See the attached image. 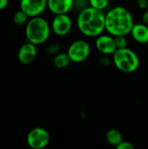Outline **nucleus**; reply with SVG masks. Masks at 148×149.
I'll return each instance as SVG.
<instances>
[{
	"mask_svg": "<svg viewBox=\"0 0 148 149\" xmlns=\"http://www.w3.org/2000/svg\"><path fill=\"white\" fill-rule=\"evenodd\" d=\"M106 141L109 145L116 148L123 141V137L118 129L111 128L106 133Z\"/></svg>",
	"mask_w": 148,
	"mask_h": 149,
	"instance_id": "13",
	"label": "nucleus"
},
{
	"mask_svg": "<svg viewBox=\"0 0 148 149\" xmlns=\"http://www.w3.org/2000/svg\"><path fill=\"white\" fill-rule=\"evenodd\" d=\"M71 59L70 57L68 56L67 52H58L55 55L54 58H53V65L56 68L58 69H64L65 67H67L70 63H71Z\"/></svg>",
	"mask_w": 148,
	"mask_h": 149,
	"instance_id": "14",
	"label": "nucleus"
},
{
	"mask_svg": "<svg viewBox=\"0 0 148 149\" xmlns=\"http://www.w3.org/2000/svg\"><path fill=\"white\" fill-rule=\"evenodd\" d=\"M38 49L37 45L27 41L23 44L17 52V59L21 64L30 65L37 58Z\"/></svg>",
	"mask_w": 148,
	"mask_h": 149,
	"instance_id": "10",
	"label": "nucleus"
},
{
	"mask_svg": "<svg viewBox=\"0 0 148 149\" xmlns=\"http://www.w3.org/2000/svg\"><path fill=\"white\" fill-rule=\"evenodd\" d=\"M75 1H78V2H85V1H88V0H75Z\"/></svg>",
	"mask_w": 148,
	"mask_h": 149,
	"instance_id": "24",
	"label": "nucleus"
},
{
	"mask_svg": "<svg viewBox=\"0 0 148 149\" xmlns=\"http://www.w3.org/2000/svg\"><path fill=\"white\" fill-rule=\"evenodd\" d=\"M114 40H115V44H116L117 49L127 47V43H128V41H127L126 36H125V35L115 36V37H114Z\"/></svg>",
	"mask_w": 148,
	"mask_h": 149,
	"instance_id": "17",
	"label": "nucleus"
},
{
	"mask_svg": "<svg viewBox=\"0 0 148 149\" xmlns=\"http://www.w3.org/2000/svg\"><path fill=\"white\" fill-rule=\"evenodd\" d=\"M142 23L148 25V9L145 10L142 15Z\"/></svg>",
	"mask_w": 148,
	"mask_h": 149,
	"instance_id": "22",
	"label": "nucleus"
},
{
	"mask_svg": "<svg viewBox=\"0 0 148 149\" xmlns=\"http://www.w3.org/2000/svg\"><path fill=\"white\" fill-rule=\"evenodd\" d=\"M51 31V24L40 16L31 17L25 24V38L27 41L36 45L45 43L50 38Z\"/></svg>",
	"mask_w": 148,
	"mask_h": 149,
	"instance_id": "3",
	"label": "nucleus"
},
{
	"mask_svg": "<svg viewBox=\"0 0 148 149\" xmlns=\"http://www.w3.org/2000/svg\"><path fill=\"white\" fill-rule=\"evenodd\" d=\"M50 134L43 127L32 128L27 134L26 142L32 149H43L46 148L50 143Z\"/></svg>",
	"mask_w": 148,
	"mask_h": 149,
	"instance_id": "6",
	"label": "nucleus"
},
{
	"mask_svg": "<svg viewBox=\"0 0 148 149\" xmlns=\"http://www.w3.org/2000/svg\"><path fill=\"white\" fill-rule=\"evenodd\" d=\"M130 34L139 44L148 43V25L143 23L134 24Z\"/></svg>",
	"mask_w": 148,
	"mask_h": 149,
	"instance_id": "12",
	"label": "nucleus"
},
{
	"mask_svg": "<svg viewBox=\"0 0 148 149\" xmlns=\"http://www.w3.org/2000/svg\"><path fill=\"white\" fill-rule=\"evenodd\" d=\"M66 52L72 62L81 63L86 60L90 56L91 46L87 41L84 39H78L69 45Z\"/></svg>",
	"mask_w": 148,
	"mask_h": 149,
	"instance_id": "5",
	"label": "nucleus"
},
{
	"mask_svg": "<svg viewBox=\"0 0 148 149\" xmlns=\"http://www.w3.org/2000/svg\"><path fill=\"white\" fill-rule=\"evenodd\" d=\"M96 49L103 55H113L117 50L114 37L111 34H100L95 40Z\"/></svg>",
	"mask_w": 148,
	"mask_h": 149,
	"instance_id": "9",
	"label": "nucleus"
},
{
	"mask_svg": "<svg viewBox=\"0 0 148 149\" xmlns=\"http://www.w3.org/2000/svg\"><path fill=\"white\" fill-rule=\"evenodd\" d=\"M51 31L59 37L66 36L72 28V20L68 14L55 15L51 23Z\"/></svg>",
	"mask_w": 148,
	"mask_h": 149,
	"instance_id": "7",
	"label": "nucleus"
},
{
	"mask_svg": "<svg viewBox=\"0 0 148 149\" xmlns=\"http://www.w3.org/2000/svg\"><path fill=\"white\" fill-rule=\"evenodd\" d=\"M110 63H111V60H110V58L107 57V55H104V56L100 58V64H101V65H103V66H107V65H110Z\"/></svg>",
	"mask_w": 148,
	"mask_h": 149,
	"instance_id": "21",
	"label": "nucleus"
},
{
	"mask_svg": "<svg viewBox=\"0 0 148 149\" xmlns=\"http://www.w3.org/2000/svg\"><path fill=\"white\" fill-rule=\"evenodd\" d=\"M77 26L84 36L97 38L106 31V14L103 10L89 5L79 11Z\"/></svg>",
	"mask_w": 148,
	"mask_h": 149,
	"instance_id": "1",
	"label": "nucleus"
},
{
	"mask_svg": "<svg viewBox=\"0 0 148 149\" xmlns=\"http://www.w3.org/2000/svg\"><path fill=\"white\" fill-rule=\"evenodd\" d=\"M47 52L49 54H57L58 53V52L60 51V46H59V44L58 43H54V44H51L47 49H46Z\"/></svg>",
	"mask_w": 148,
	"mask_h": 149,
	"instance_id": "18",
	"label": "nucleus"
},
{
	"mask_svg": "<svg viewBox=\"0 0 148 149\" xmlns=\"http://www.w3.org/2000/svg\"><path fill=\"white\" fill-rule=\"evenodd\" d=\"M133 24V17L126 7L115 6L106 13V31L113 37L127 36L131 33Z\"/></svg>",
	"mask_w": 148,
	"mask_h": 149,
	"instance_id": "2",
	"label": "nucleus"
},
{
	"mask_svg": "<svg viewBox=\"0 0 148 149\" xmlns=\"http://www.w3.org/2000/svg\"><path fill=\"white\" fill-rule=\"evenodd\" d=\"M113 63L119 71L131 73L139 68L140 58L133 50L125 47L115 51L113 54Z\"/></svg>",
	"mask_w": 148,
	"mask_h": 149,
	"instance_id": "4",
	"label": "nucleus"
},
{
	"mask_svg": "<svg viewBox=\"0 0 148 149\" xmlns=\"http://www.w3.org/2000/svg\"><path fill=\"white\" fill-rule=\"evenodd\" d=\"M20 9L30 17L40 16L47 8V0H20Z\"/></svg>",
	"mask_w": 148,
	"mask_h": 149,
	"instance_id": "8",
	"label": "nucleus"
},
{
	"mask_svg": "<svg viewBox=\"0 0 148 149\" xmlns=\"http://www.w3.org/2000/svg\"><path fill=\"white\" fill-rule=\"evenodd\" d=\"M29 17H30L24 10H22L20 9L19 10H17L14 13L12 20L16 25L21 26V25H24L27 24V22L29 21Z\"/></svg>",
	"mask_w": 148,
	"mask_h": 149,
	"instance_id": "15",
	"label": "nucleus"
},
{
	"mask_svg": "<svg viewBox=\"0 0 148 149\" xmlns=\"http://www.w3.org/2000/svg\"><path fill=\"white\" fill-rule=\"evenodd\" d=\"M137 6L142 10H147L148 9V0H137Z\"/></svg>",
	"mask_w": 148,
	"mask_h": 149,
	"instance_id": "20",
	"label": "nucleus"
},
{
	"mask_svg": "<svg viewBox=\"0 0 148 149\" xmlns=\"http://www.w3.org/2000/svg\"><path fill=\"white\" fill-rule=\"evenodd\" d=\"M9 3V0H0V10H4Z\"/></svg>",
	"mask_w": 148,
	"mask_h": 149,
	"instance_id": "23",
	"label": "nucleus"
},
{
	"mask_svg": "<svg viewBox=\"0 0 148 149\" xmlns=\"http://www.w3.org/2000/svg\"><path fill=\"white\" fill-rule=\"evenodd\" d=\"M89 5L100 10H104L109 4V0H88Z\"/></svg>",
	"mask_w": 148,
	"mask_h": 149,
	"instance_id": "16",
	"label": "nucleus"
},
{
	"mask_svg": "<svg viewBox=\"0 0 148 149\" xmlns=\"http://www.w3.org/2000/svg\"><path fill=\"white\" fill-rule=\"evenodd\" d=\"M117 149H134V146L133 143L129 142V141H122L117 147Z\"/></svg>",
	"mask_w": 148,
	"mask_h": 149,
	"instance_id": "19",
	"label": "nucleus"
},
{
	"mask_svg": "<svg viewBox=\"0 0 148 149\" xmlns=\"http://www.w3.org/2000/svg\"><path fill=\"white\" fill-rule=\"evenodd\" d=\"M75 0H47V8L55 15L67 14L72 10Z\"/></svg>",
	"mask_w": 148,
	"mask_h": 149,
	"instance_id": "11",
	"label": "nucleus"
}]
</instances>
